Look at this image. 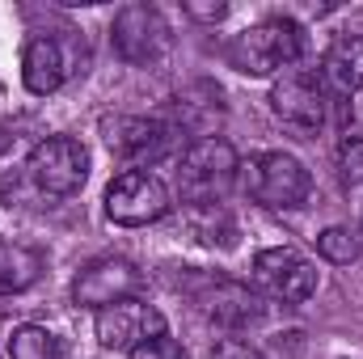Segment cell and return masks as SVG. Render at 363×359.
Returning <instances> with one entry per match:
<instances>
[{"label":"cell","mask_w":363,"mask_h":359,"mask_svg":"<svg viewBox=\"0 0 363 359\" xmlns=\"http://www.w3.org/2000/svg\"><path fill=\"white\" fill-rule=\"evenodd\" d=\"M106 144H110V153H118V157L131 161V165H152V161L165 157L169 131H165L161 123H152V118H118V123L110 127Z\"/></svg>","instance_id":"11"},{"label":"cell","mask_w":363,"mask_h":359,"mask_svg":"<svg viewBox=\"0 0 363 359\" xmlns=\"http://www.w3.org/2000/svg\"><path fill=\"white\" fill-rule=\"evenodd\" d=\"M237 170L241 165H237V153H233L228 140H216V136L194 140L178 161V194L186 203L211 207V203H220L233 190Z\"/></svg>","instance_id":"2"},{"label":"cell","mask_w":363,"mask_h":359,"mask_svg":"<svg viewBox=\"0 0 363 359\" xmlns=\"http://www.w3.org/2000/svg\"><path fill=\"white\" fill-rule=\"evenodd\" d=\"M338 170H342V182L363 190V140H347L338 148Z\"/></svg>","instance_id":"18"},{"label":"cell","mask_w":363,"mask_h":359,"mask_svg":"<svg viewBox=\"0 0 363 359\" xmlns=\"http://www.w3.org/2000/svg\"><path fill=\"white\" fill-rule=\"evenodd\" d=\"M254 279H258L262 292H271L283 304H300L317 292V270L296 250H262L254 258Z\"/></svg>","instance_id":"9"},{"label":"cell","mask_w":363,"mask_h":359,"mask_svg":"<svg viewBox=\"0 0 363 359\" xmlns=\"http://www.w3.org/2000/svg\"><path fill=\"white\" fill-rule=\"evenodd\" d=\"M271 110L296 136H317L325 127V89L308 72H283L271 89Z\"/></svg>","instance_id":"7"},{"label":"cell","mask_w":363,"mask_h":359,"mask_svg":"<svg viewBox=\"0 0 363 359\" xmlns=\"http://www.w3.org/2000/svg\"><path fill=\"white\" fill-rule=\"evenodd\" d=\"M169 211V190L165 182L144 174V170H127L110 182L106 190V216L123 228H140V224H152Z\"/></svg>","instance_id":"5"},{"label":"cell","mask_w":363,"mask_h":359,"mask_svg":"<svg viewBox=\"0 0 363 359\" xmlns=\"http://www.w3.org/2000/svg\"><path fill=\"white\" fill-rule=\"evenodd\" d=\"M228 13V4H186V17L194 21H220Z\"/></svg>","instance_id":"21"},{"label":"cell","mask_w":363,"mask_h":359,"mask_svg":"<svg viewBox=\"0 0 363 359\" xmlns=\"http://www.w3.org/2000/svg\"><path fill=\"white\" fill-rule=\"evenodd\" d=\"M211 359H262L254 347H245V343H237V338H228V343H220L216 351H211Z\"/></svg>","instance_id":"20"},{"label":"cell","mask_w":363,"mask_h":359,"mask_svg":"<svg viewBox=\"0 0 363 359\" xmlns=\"http://www.w3.org/2000/svg\"><path fill=\"white\" fill-rule=\"evenodd\" d=\"M304 51V34L296 21L287 17H271V21H258L241 34H233L228 43V64L245 77H271L279 68L296 64Z\"/></svg>","instance_id":"1"},{"label":"cell","mask_w":363,"mask_h":359,"mask_svg":"<svg viewBox=\"0 0 363 359\" xmlns=\"http://www.w3.org/2000/svg\"><path fill=\"white\" fill-rule=\"evenodd\" d=\"M43 275V258L38 250H26V245H9L0 241V292H26L34 279Z\"/></svg>","instance_id":"15"},{"label":"cell","mask_w":363,"mask_h":359,"mask_svg":"<svg viewBox=\"0 0 363 359\" xmlns=\"http://www.w3.org/2000/svg\"><path fill=\"white\" fill-rule=\"evenodd\" d=\"M140 292V270L123 258H101L77 275L72 283V300L85 304V309H106V304H118V300H131Z\"/></svg>","instance_id":"10"},{"label":"cell","mask_w":363,"mask_h":359,"mask_svg":"<svg viewBox=\"0 0 363 359\" xmlns=\"http://www.w3.org/2000/svg\"><path fill=\"white\" fill-rule=\"evenodd\" d=\"M110 38H114L118 60H127V64H157V60H165V51L174 43V30L161 17V9L127 4V9H118Z\"/></svg>","instance_id":"4"},{"label":"cell","mask_w":363,"mask_h":359,"mask_svg":"<svg viewBox=\"0 0 363 359\" xmlns=\"http://www.w3.org/2000/svg\"><path fill=\"white\" fill-rule=\"evenodd\" d=\"M245 194L262 207H300L313 190L308 170L291 157V153H262V157H250L245 165Z\"/></svg>","instance_id":"3"},{"label":"cell","mask_w":363,"mask_h":359,"mask_svg":"<svg viewBox=\"0 0 363 359\" xmlns=\"http://www.w3.org/2000/svg\"><path fill=\"white\" fill-rule=\"evenodd\" d=\"M321 77L338 93H355L363 85V38H338L321 64Z\"/></svg>","instance_id":"14"},{"label":"cell","mask_w":363,"mask_h":359,"mask_svg":"<svg viewBox=\"0 0 363 359\" xmlns=\"http://www.w3.org/2000/svg\"><path fill=\"white\" fill-rule=\"evenodd\" d=\"M317 254H321L325 263L347 267V263L359 258V237H355L351 228H325V233L317 237Z\"/></svg>","instance_id":"17"},{"label":"cell","mask_w":363,"mask_h":359,"mask_svg":"<svg viewBox=\"0 0 363 359\" xmlns=\"http://www.w3.org/2000/svg\"><path fill=\"white\" fill-rule=\"evenodd\" d=\"M9 148H13V131H9V127H4V123H0V157H4V153H9Z\"/></svg>","instance_id":"22"},{"label":"cell","mask_w":363,"mask_h":359,"mask_svg":"<svg viewBox=\"0 0 363 359\" xmlns=\"http://www.w3.org/2000/svg\"><path fill=\"white\" fill-rule=\"evenodd\" d=\"M64 72H68V64H64L60 43L34 38V43L26 47V55H21V81H26L30 93H38V97L55 93L60 85H64Z\"/></svg>","instance_id":"12"},{"label":"cell","mask_w":363,"mask_h":359,"mask_svg":"<svg viewBox=\"0 0 363 359\" xmlns=\"http://www.w3.org/2000/svg\"><path fill=\"white\" fill-rule=\"evenodd\" d=\"M207 313L220 326H228V330H245V326H254L262 317V300L250 287H241V283H216Z\"/></svg>","instance_id":"13"},{"label":"cell","mask_w":363,"mask_h":359,"mask_svg":"<svg viewBox=\"0 0 363 359\" xmlns=\"http://www.w3.org/2000/svg\"><path fill=\"white\" fill-rule=\"evenodd\" d=\"M93 330H97V343L101 347H110V351H135L140 343L165 334V317L152 304H140L131 296V300H118V304L97 309Z\"/></svg>","instance_id":"8"},{"label":"cell","mask_w":363,"mask_h":359,"mask_svg":"<svg viewBox=\"0 0 363 359\" xmlns=\"http://www.w3.org/2000/svg\"><path fill=\"white\" fill-rule=\"evenodd\" d=\"M30 178L43 194H77L89 178V153L72 136H51L30 153Z\"/></svg>","instance_id":"6"},{"label":"cell","mask_w":363,"mask_h":359,"mask_svg":"<svg viewBox=\"0 0 363 359\" xmlns=\"http://www.w3.org/2000/svg\"><path fill=\"white\" fill-rule=\"evenodd\" d=\"M9 359H60V343L43 326H21L9 338Z\"/></svg>","instance_id":"16"},{"label":"cell","mask_w":363,"mask_h":359,"mask_svg":"<svg viewBox=\"0 0 363 359\" xmlns=\"http://www.w3.org/2000/svg\"><path fill=\"white\" fill-rule=\"evenodd\" d=\"M131 359H182V347L174 343V338H148V343H140L135 351H131Z\"/></svg>","instance_id":"19"}]
</instances>
